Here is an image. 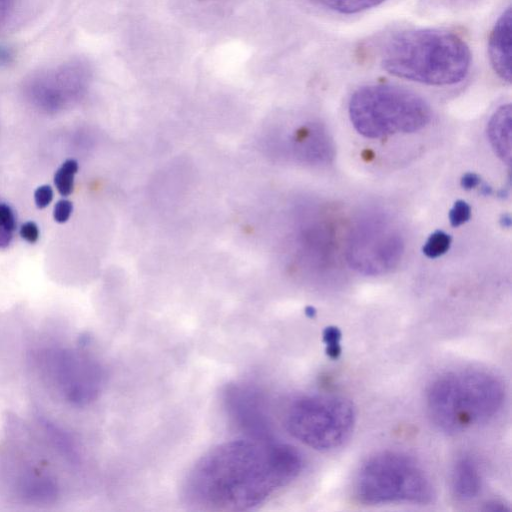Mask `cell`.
<instances>
[{"label": "cell", "instance_id": "1", "mask_svg": "<svg viewBox=\"0 0 512 512\" xmlns=\"http://www.w3.org/2000/svg\"><path fill=\"white\" fill-rule=\"evenodd\" d=\"M303 469V455L294 446L242 436L197 460L184 480L183 496L199 510L248 511L293 483Z\"/></svg>", "mask_w": 512, "mask_h": 512}, {"label": "cell", "instance_id": "2", "mask_svg": "<svg viewBox=\"0 0 512 512\" xmlns=\"http://www.w3.org/2000/svg\"><path fill=\"white\" fill-rule=\"evenodd\" d=\"M389 74L409 81L448 86L461 82L471 65L467 43L443 29H414L395 34L380 60Z\"/></svg>", "mask_w": 512, "mask_h": 512}, {"label": "cell", "instance_id": "3", "mask_svg": "<svg viewBox=\"0 0 512 512\" xmlns=\"http://www.w3.org/2000/svg\"><path fill=\"white\" fill-rule=\"evenodd\" d=\"M505 401L502 381L480 369H458L435 378L426 393L431 422L448 434H458L493 419Z\"/></svg>", "mask_w": 512, "mask_h": 512}, {"label": "cell", "instance_id": "4", "mask_svg": "<svg viewBox=\"0 0 512 512\" xmlns=\"http://www.w3.org/2000/svg\"><path fill=\"white\" fill-rule=\"evenodd\" d=\"M348 114L354 129L369 139L415 133L432 118L431 108L422 97L390 84L356 89L349 99Z\"/></svg>", "mask_w": 512, "mask_h": 512}, {"label": "cell", "instance_id": "5", "mask_svg": "<svg viewBox=\"0 0 512 512\" xmlns=\"http://www.w3.org/2000/svg\"><path fill=\"white\" fill-rule=\"evenodd\" d=\"M354 496L364 505H426L434 500L435 489L415 458L398 451H382L361 465L354 482Z\"/></svg>", "mask_w": 512, "mask_h": 512}, {"label": "cell", "instance_id": "6", "mask_svg": "<svg viewBox=\"0 0 512 512\" xmlns=\"http://www.w3.org/2000/svg\"><path fill=\"white\" fill-rule=\"evenodd\" d=\"M285 427L304 445L331 451L351 436L356 412L347 398L338 395H307L293 401L285 415Z\"/></svg>", "mask_w": 512, "mask_h": 512}, {"label": "cell", "instance_id": "7", "mask_svg": "<svg viewBox=\"0 0 512 512\" xmlns=\"http://www.w3.org/2000/svg\"><path fill=\"white\" fill-rule=\"evenodd\" d=\"M403 254V237L385 217H365L351 229L346 258L358 273L370 276L386 274L399 264Z\"/></svg>", "mask_w": 512, "mask_h": 512}, {"label": "cell", "instance_id": "8", "mask_svg": "<svg viewBox=\"0 0 512 512\" xmlns=\"http://www.w3.org/2000/svg\"><path fill=\"white\" fill-rule=\"evenodd\" d=\"M40 360L45 376L70 404L87 405L101 392L104 383L103 368L86 351L49 349L42 353Z\"/></svg>", "mask_w": 512, "mask_h": 512}, {"label": "cell", "instance_id": "9", "mask_svg": "<svg viewBox=\"0 0 512 512\" xmlns=\"http://www.w3.org/2000/svg\"><path fill=\"white\" fill-rule=\"evenodd\" d=\"M90 79V65L74 59L33 74L26 82L25 91L35 105L57 110L82 95Z\"/></svg>", "mask_w": 512, "mask_h": 512}, {"label": "cell", "instance_id": "10", "mask_svg": "<svg viewBox=\"0 0 512 512\" xmlns=\"http://www.w3.org/2000/svg\"><path fill=\"white\" fill-rule=\"evenodd\" d=\"M223 402L231 423L243 437L274 439L264 398L254 386L245 383L228 385L223 393Z\"/></svg>", "mask_w": 512, "mask_h": 512}, {"label": "cell", "instance_id": "11", "mask_svg": "<svg viewBox=\"0 0 512 512\" xmlns=\"http://www.w3.org/2000/svg\"><path fill=\"white\" fill-rule=\"evenodd\" d=\"M488 55L494 72L503 81L511 82V9L498 18L488 40Z\"/></svg>", "mask_w": 512, "mask_h": 512}, {"label": "cell", "instance_id": "12", "mask_svg": "<svg viewBox=\"0 0 512 512\" xmlns=\"http://www.w3.org/2000/svg\"><path fill=\"white\" fill-rule=\"evenodd\" d=\"M453 496L460 501L476 498L482 488V476L478 463L469 455H462L453 464L450 475Z\"/></svg>", "mask_w": 512, "mask_h": 512}, {"label": "cell", "instance_id": "13", "mask_svg": "<svg viewBox=\"0 0 512 512\" xmlns=\"http://www.w3.org/2000/svg\"><path fill=\"white\" fill-rule=\"evenodd\" d=\"M511 105L503 104L487 124V138L495 154L507 165L511 162Z\"/></svg>", "mask_w": 512, "mask_h": 512}, {"label": "cell", "instance_id": "14", "mask_svg": "<svg viewBox=\"0 0 512 512\" xmlns=\"http://www.w3.org/2000/svg\"><path fill=\"white\" fill-rule=\"evenodd\" d=\"M339 14H356L382 4L385 0H311Z\"/></svg>", "mask_w": 512, "mask_h": 512}, {"label": "cell", "instance_id": "15", "mask_svg": "<svg viewBox=\"0 0 512 512\" xmlns=\"http://www.w3.org/2000/svg\"><path fill=\"white\" fill-rule=\"evenodd\" d=\"M78 162L74 159L65 160L54 174V185L62 196H69L74 189V177L78 171Z\"/></svg>", "mask_w": 512, "mask_h": 512}, {"label": "cell", "instance_id": "16", "mask_svg": "<svg viewBox=\"0 0 512 512\" xmlns=\"http://www.w3.org/2000/svg\"><path fill=\"white\" fill-rule=\"evenodd\" d=\"M17 228L16 215L12 207L0 200V249L7 248Z\"/></svg>", "mask_w": 512, "mask_h": 512}, {"label": "cell", "instance_id": "17", "mask_svg": "<svg viewBox=\"0 0 512 512\" xmlns=\"http://www.w3.org/2000/svg\"><path fill=\"white\" fill-rule=\"evenodd\" d=\"M451 236L442 230L434 231L425 241L423 254L431 259L444 255L451 246Z\"/></svg>", "mask_w": 512, "mask_h": 512}, {"label": "cell", "instance_id": "18", "mask_svg": "<svg viewBox=\"0 0 512 512\" xmlns=\"http://www.w3.org/2000/svg\"><path fill=\"white\" fill-rule=\"evenodd\" d=\"M341 337L342 333L339 328L335 326H328L323 331V342L326 346V354L331 359H337L341 352Z\"/></svg>", "mask_w": 512, "mask_h": 512}, {"label": "cell", "instance_id": "19", "mask_svg": "<svg viewBox=\"0 0 512 512\" xmlns=\"http://www.w3.org/2000/svg\"><path fill=\"white\" fill-rule=\"evenodd\" d=\"M448 217L452 227H459L471 218V207L466 201L457 200L450 209Z\"/></svg>", "mask_w": 512, "mask_h": 512}, {"label": "cell", "instance_id": "20", "mask_svg": "<svg viewBox=\"0 0 512 512\" xmlns=\"http://www.w3.org/2000/svg\"><path fill=\"white\" fill-rule=\"evenodd\" d=\"M73 211V204L67 199H61L56 202L53 210L54 220L58 223H65L70 218Z\"/></svg>", "mask_w": 512, "mask_h": 512}, {"label": "cell", "instance_id": "21", "mask_svg": "<svg viewBox=\"0 0 512 512\" xmlns=\"http://www.w3.org/2000/svg\"><path fill=\"white\" fill-rule=\"evenodd\" d=\"M53 199V189L49 185H41L34 191V202L38 209L47 207Z\"/></svg>", "mask_w": 512, "mask_h": 512}, {"label": "cell", "instance_id": "22", "mask_svg": "<svg viewBox=\"0 0 512 512\" xmlns=\"http://www.w3.org/2000/svg\"><path fill=\"white\" fill-rule=\"evenodd\" d=\"M19 234L22 239L27 241L28 243H35L38 241L40 232L39 227L33 221H27L23 223L20 227Z\"/></svg>", "mask_w": 512, "mask_h": 512}, {"label": "cell", "instance_id": "23", "mask_svg": "<svg viewBox=\"0 0 512 512\" xmlns=\"http://www.w3.org/2000/svg\"><path fill=\"white\" fill-rule=\"evenodd\" d=\"M481 178L478 174L473 172L465 173L460 180L461 187L465 190H471L479 186Z\"/></svg>", "mask_w": 512, "mask_h": 512}, {"label": "cell", "instance_id": "24", "mask_svg": "<svg viewBox=\"0 0 512 512\" xmlns=\"http://www.w3.org/2000/svg\"><path fill=\"white\" fill-rule=\"evenodd\" d=\"M14 4L15 0H0V24L10 15Z\"/></svg>", "mask_w": 512, "mask_h": 512}, {"label": "cell", "instance_id": "25", "mask_svg": "<svg viewBox=\"0 0 512 512\" xmlns=\"http://www.w3.org/2000/svg\"><path fill=\"white\" fill-rule=\"evenodd\" d=\"M485 509L486 510H491V511H502V510H505L506 507H505V504L503 502L495 500V501L487 503Z\"/></svg>", "mask_w": 512, "mask_h": 512}, {"label": "cell", "instance_id": "26", "mask_svg": "<svg viewBox=\"0 0 512 512\" xmlns=\"http://www.w3.org/2000/svg\"><path fill=\"white\" fill-rule=\"evenodd\" d=\"M11 57V53L8 49L5 47H0V64H3L7 61H9V58Z\"/></svg>", "mask_w": 512, "mask_h": 512}, {"label": "cell", "instance_id": "27", "mask_svg": "<svg viewBox=\"0 0 512 512\" xmlns=\"http://www.w3.org/2000/svg\"><path fill=\"white\" fill-rule=\"evenodd\" d=\"M500 224L502 227H505V228H510L511 227V216L510 214L506 213V214H503L501 217H500Z\"/></svg>", "mask_w": 512, "mask_h": 512}, {"label": "cell", "instance_id": "28", "mask_svg": "<svg viewBox=\"0 0 512 512\" xmlns=\"http://www.w3.org/2000/svg\"><path fill=\"white\" fill-rule=\"evenodd\" d=\"M306 314H307V316H308V317H311V318H312V317H314V316L316 315V310H315V308H314V307H312V306H308V307L306 308Z\"/></svg>", "mask_w": 512, "mask_h": 512}]
</instances>
